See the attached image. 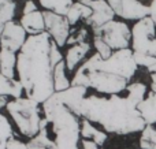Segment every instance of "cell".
<instances>
[{
	"instance_id": "1",
	"label": "cell",
	"mask_w": 156,
	"mask_h": 149,
	"mask_svg": "<svg viewBox=\"0 0 156 149\" xmlns=\"http://www.w3.org/2000/svg\"><path fill=\"white\" fill-rule=\"evenodd\" d=\"M49 48L51 36L47 32L29 36L16 60V71L23 85L25 95L38 104H44L55 93Z\"/></svg>"
},
{
	"instance_id": "2",
	"label": "cell",
	"mask_w": 156,
	"mask_h": 149,
	"mask_svg": "<svg viewBox=\"0 0 156 149\" xmlns=\"http://www.w3.org/2000/svg\"><path fill=\"white\" fill-rule=\"evenodd\" d=\"M81 115L89 122L99 123L107 133L119 136L143 131L147 126L137 107L127 97L111 95V97L89 96L83 100Z\"/></svg>"
},
{
	"instance_id": "3",
	"label": "cell",
	"mask_w": 156,
	"mask_h": 149,
	"mask_svg": "<svg viewBox=\"0 0 156 149\" xmlns=\"http://www.w3.org/2000/svg\"><path fill=\"white\" fill-rule=\"evenodd\" d=\"M43 108L45 119L52 123L58 149H78L81 136L80 116L58 101L54 95L43 104Z\"/></svg>"
},
{
	"instance_id": "4",
	"label": "cell",
	"mask_w": 156,
	"mask_h": 149,
	"mask_svg": "<svg viewBox=\"0 0 156 149\" xmlns=\"http://www.w3.org/2000/svg\"><path fill=\"white\" fill-rule=\"evenodd\" d=\"M71 85L93 88L97 92L105 93V95H118L127 88L129 79L99 70L93 66V62L89 57L76 71L73 79H71Z\"/></svg>"
},
{
	"instance_id": "5",
	"label": "cell",
	"mask_w": 156,
	"mask_h": 149,
	"mask_svg": "<svg viewBox=\"0 0 156 149\" xmlns=\"http://www.w3.org/2000/svg\"><path fill=\"white\" fill-rule=\"evenodd\" d=\"M5 109L11 115L15 125L18 126L19 131L23 136L33 138L38 134L41 118L37 101L30 100L27 97L14 99L12 101H8Z\"/></svg>"
},
{
	"instance_id": "6",
	"label": "cell",
	"mask_w": 156,
	"mask_h": 149,
	"mask_svg": "<svg viewBox=\"0 0 156 149\" xmlns=\"http://www.w3.org/2000/svg\"><path fill=\"white\" fill-rule=\"evenodd\" d=\"M90 59L96 68L107 71L110 74L123 77L126 79L132 78L136 74L138 67V64L136 63V59H134V52L130 48L114 51V54L108 59H103L96 52L93 56H90Z\"/></svg>"
},
{
	"instance_id": "7",
	"label": "cell",
	"mask_w": 156,
	"mask_h": 149,
	"mask_svg": "<svg viewBox=\"0 0 156 149\" xmlns=\"http://www.w3.org/2000/svg\"><path fill=\"white\" fill-rule=\"evenodd\" d=\"M132 49L156 57V23L151 16L140 19L132 29Z\"/></svg>"
},
{
	"instance_id": "8",
	"label": "cell",
	"mask_w": 156,
	"mask_h": 149,
	"mask_svg": "<svg viewBox=\"0 0 156 149\" xmlns=\"http://www.w3.org/2000/svg\"><path fill=\"white\" fill-rule=\"evenodd\" d=\"M94 36L104 40L114 51L129 48L132 43V30L122 21H110L103 26L93 29Z\"/></svg>"
},
{
	"instance_id": "9",
	"label": "cell",
	"mask_w": 156,
	"mask_h": 149,
	"mask_svg": "<svg viewBox=\"0 0 156 149\" xmlns=\"http://www.w3.org/2000/svg\"><path fill=\"white\" fill-rule=\"evenodd\" d=\"M45 19V32L51 36V38L59 47H65L70 37V22L66 15L52 12V11H43Z\"/></svg>"
},
{
	"instance_id": "10",
	"label": "cell",
	"mask_w": 156,
	"mask_h": 149,
	"mask_svg": "<svg viewBox=\"0 0 156 149\" xmlns=\"http://www.w3.org/2000/svg\"><path fill=\"white\" fill-rule=\"evenodd\" d=\"M114 10L115 15L126 21H140L149 16V5H145L140 0H107Z\"/></svg>"
},
{
	"instance_id": "11",
	"label": "cell",
	"mask_w": 156,
	"mask_h": 149,
	"mask_svg": "<svg viewBox=\"0 0 156 149\" xmlns=\"http://www.w3.org/2000/svg\"><path fill=\"white\" fill-rule=\"evenodd\" d=\"M26 30L21 25V22L10 21L4 25V30L0 40V48L11 52H18L25 45L27 37Z\"/></svg>"
},
{
	"instance_id": "12",
	"label": "cell",
	"mask_w": 156,
	"mask_h": 149,
	"mask_svg": "<svg viewBox=\"0 0 156 149\" xmlns=\"http://www.w3.org/2000/svg\"><path fill=\"white\" fill-rule=\"evenodd\" d=\"M80 2L88 4L93 10L92 16L85 21V23L90 26L92 29H97V27L108 23L110 21H114L115 18V12L107 0H80Z\"/></svg>"
},
{
	"instance_id": "13",
	"label": "cell",
	"mask_w": 156,
	"mask_h": 149,
	"mask_svg": "<svg viewBox=\"0 0 156 149\" xmlns=\"http://www.w3.org/2000/svg\"><path fill=\"white\" fill-rule=\"evenodd\" d=\"M86 89H88V88H85V86H73V85H71V86L66 90L55 92L54 96L58 99V101L65 104L77 116H82V115H81V109H82V103H83V100H85Z\"/></svg>"
},
{
	"instance_id": "14",
	"label": "cell",
	"mask_w": 156,
	"mask_h": 149,
	"mask_svg": "<svg viewBox=\"0 0 156 149\" xmlns=\"http://www.w3.org/2000/svg\"><path fill=\"white\" fill-rule=\"evenodd\" d=\"M21 25L29 36L41 34L45 32V19H44V12L40 10L30 14H25L21 18Z\"/></svg>"
},
{
	"instance_id": "15",
	"label": "cell",
	"mask_w": 156,
	"mask_h": 149,
	"mask_svg": "<svg viewBox=\"0 0 156 149\" xmlns=\"http://www.w3.org/2000/svg\"><path fill=\"white\" fill-rule=\"evenodd\" d=\"M90 51V45H89L88 41H83V43H78L70 47V49L66 54V67L69 71H74L76 67L85 59V56L89 54Z\"/></svg>"
},
{
	"instance_id": "16",
	"label": "cell",
	"mask_w": 156,
	"mask_h": 149,
	"mask_svg": "<svg viewBox=\"0 0 156 149\" xmlns=\"http://www.w3.org/2000/svg\"><path fill=\"white\" fill-rule=\"evenodd\" d=\"M48 120L44 118L41 119L40 123V131H38L37 136H34L29 142H27V148L29 149H58L56 142L51 141V138L47 134V125H48Z\"/></svg>"
},
{
	"instance_id": "17",
	"label": "cell",
	"mask_w": 156,
	"mask_h": 149,
	"mask_svg": "<svg viewBox=\"0 0 156 149\" xmlns=\"http://www.w3.org/2000/svg\"><path fill=\"white\" fill-rule=\"evenodd\" d=\"M143 119L147 125H155L156 123V92L151 90L148 97H145L137 106Z\"/></svg>"
},
{
	"instance_id": "18",
	"label": "cell",
	"mask_w": 156,
	"mask_h": 149,
	"mask_svg": "<svg viewBox=\"0 0 156 149\" xmlns=\"http://www.w3.org/2000/svg\"><path fill=\"white\" fill-rule=\"evenodd\" d=\"M92 14H93V10H92L88 4H85V3L78 0V2H76L71 5V8L69 10L66 18L69 19L71 26H74V25H77L80 21L85 22L86 19H89L92 16Z\"/></svg>"
},
{
	"instance_id": "19",
	"label": "cell",
	"mask_w": 156,
	"mask_h": 149,
	"mask_svg": "<svg viewBox=\"0 0 156 149\" xmlns=\"http://www.w3.org/2000/svg\"><path fill=\"white\" fill-rule=\"evenodd\" d=\"M16 60H18V55H15V52L0 49V74H3L7 78L14 79Z\"/></svg>"
},
{
	"instance_id": "20",
	"label": "cell",
	"mask_w": 156,
	"mask_h": 149,
	"mask_svg": "<svg viewBox=\"0 0 156 149\" xmlns=\"http://www.w3.org/2000/svg\"><path fill=\"white\" fill-rule=\"evenodd\" d=\"M23 92L25 89L21 81H16L15 78H7L0 74V96H12L14 99H19L22 97Z\"/></svg>"
},
{
	"instance_id": "21",
	"label": "cell",
	"mask_w": 156,
	"mask_h": 149,
	"mask_svg": "<svg viewBox=\"0 0 156 149\" xmlns=\"http://www.w3.org/2000/svg\"><path fill=\"white\" fill-rule=\"evenodd\" d=\"M81 136L83 137V140H92V141L96 142L97 145H103L107 141V134L97 130L96 127H93L92 123L89 122L88 119L82 120V125H81Z\"/></svg>"
},
{
	"instance_id": "22",
	"label": "cell",
	"mask_w": 156,
	"mask_h": 149,
	"mask_svg": "<svg viewBox=\"0 0 156 149\" xmlns=\"http://www.w3.org/2000/svg\"><path fill=\"white\" fill-rule=\"evenodd\" d=\"M66 62L62 60L60 63H58L54 68V85H55V92H62L71 86V82L67 79L66 75Z\"/></svg>"
},
{
	"instance_id": "23",
	"label": "cell",
	"mask_w": 156,
	"mask_h": 149,
	"mask_svg": "<svg viewBox=\"0 0 156 149\" xmlns=\"http://www.w3.org/2000/svg\"><path fill=\"white\" fill-rule=\"evenodd\" d=\"M38 2L45 11H52L60 15H67L69 10L74 4L73 0H38Z\"/></svg>"
},
{
	"instance_id": "24",
	"label": "cell",
	"mask_w": 156,
	"mask_h": 149,
	"mask_svg": "<svg viewBox=\"0 0 156 149\" xmlns=\"http://www.w3.org/2000/svg\"><path fill=\"white\" fill-rule=\"evenodd\" d=\"M127 99L134 104L136 107L141 103V101L145 99V93H147V85L143 84V82H134V84L127 85Z\"/></svg>"
},
{
	"instance_id": "25",
	"label": "cell",
	"mask_w": 156,
	"mask_h": 149,
	"mask_svg": "<svg viewBox=\"0 0 156 149\" xmlns=\"http://www.w3.org/2000/svg\"><path fill=\"white\" fill-rule=\"evenodd\" d=\"M140 147L141 149H154L156 147V129L152 125H147L141 131Z\"/></svg>"
},
{
	"instance_id": "26",
	"label": "cell",
	"mask_w": 156,
	"mask_h": 149,
	"mask_svg": "<svg viewBox=\"0 0 156 149\" xmlns=\"http://www.w3.org/2000/svg\"><path fill=\"white\" fill-rule=\"evenodd\" d=\"M16 10V3L14 0H8V2L0 4V23L5 25L7 22L14 21Z\"/></svg>"
},
{
	"instance_id": "27",
	"label": "cell",
	"mask_w": 156,
	"mask_h": 149,
	"mask_svg": "<svg viewBox=\"0 0 156 149\" xmlns=\"http://www.w3.org/2000/svg\"><path fill=\"white\" fill-rule=\"evenodd\" d=\"M14 136L12 127H11L8 119L0 112V142H7Z\"/></svg>"
},
{
	"instance_id": "28",
	"label": "cell",
	"mask_w": 156,
	"mask_h": 149,
	"mask_svg": "<svg viewBox=\"0 0 156 149\" xmlns=\"http://www.w3.org/2000/svg\"><path fill=\"white\" fill-rule=\"evenodd\" d=\"M93 45H94V48H96V52L103 59H108V57L114 54V49L111 48L104 40H101V38L97 37V36H94V38H93Z\"/></svg>"
},
{
	"instance_id": "29",
	"label": "cell",
	"mask_w": 156,
	"mask_h": 149,
	"mask_svg": "<svg viewBox=\"0 0 156 149\" xmlns=\"http://www.w3.org/2000/svg\"><path fill=\"white\" fill-rule=\"evenodd\" d=\"M59 48H60V47L58 45V44L55 43V41L51 38V48H49V57H51V64H52V67H54V68H55V66H56L58 63H60V62L63 60V56H62V54H60Z\"/></svg>"
},
{
	"instance_id": "30",
	"label": "cell",
	"mask_w": 156,
	"mask_h": 149,
	"mask_svg": "<svg viewBox=\"0 0 156 149\" xmlns=\"http://www.w3.org/2000/svg\"><path fill=\"white\" fill-rule=\"evenodd\" d=\"M134 59L136 63L138 66H143V67L149 68L151 66H154L156 63V57L151 56V55H144V54H136L134 52Z\"/></svg>"
},
{
	"instance_id": "31",
	"label": "cell",
	"mask_w": 156,
	"mask_h": 149,
	"mask_svg": "<svg viewBox=\"0 0 156 149\" xmlns=\"http://www.w3.org/2000/svg\"><path fill=\"white\" fill-rule=\"evenodd\" d=\"M86 38H88V30H86V27H81V29H78L76 32V34L69 37L67 44L74 45V44H78V43H83V41H86Z\"/></svg>"
},
{
	"instance_id": "32",
	"label": "cell",
	"mask_w": 156,
	"mask_h": 149,
	"mask_svg": "<svg viewBox=\"0 0 156 149\" xmlns=\"http://www.w3.org/2000/svg\"><path fill=\"white\" fill-rule=\"evenodd\" d=\"M7 149H29V148H27V144H23L19 140L11 138L7 141Z\"/></svg>"
},
{
	"instance_id": "33",
	"label": "cell",
	"mask_w": 156,
	"mask_h": 149,
	"mask_svg": "<svg viewBox=\"0 0 156 149\" xmlns=\"http://www.w3.org/2000/svg\"><path fill=\"white\" fill-rule=\"evenodd\" d=\"M37 4H36L33 0H26L25 2V5H23V10H22V12L25 14H30V12H34V11H37Z\"/></svg>"
},
{
	"instance_id": "34",
	"label": "cell",
	"mask_w": 156,
	"mask_h": 149,
	"mask_svg": "<svg viewBox=\"0 0 156 149\" xmlns=\"http://www.w3.org/2000/svg\"><path fill=\"white\" fill-rule=\"evenodd\" d=\"M82 147H83V149H99V145H97L96 142L89 141V140H83Z\"/></svg>"
},
{
	"instance_id": "35",
	"label": "cell",
	"mask_w": 156,
	"mask_h": 149,
	"mask_svg": "<svg viewBox=\"0 0 156 149\" xmlns=\"http://www.w3.org/2000/svg\"><path fill=\"white\" fill-rule=\"evenodd\" d=\"M8 101L7 99H5V96H0V108H3V107H7Z\"/></svg>"
},
{
	"instance_id": "36",
	"label": "cell",
	"mask_w": 156,
	"mask_h": 149,
	"mask_svg": "<svg viewBox=\"0 0 156 149\" xmlns=\"http://www.w3.org/2000/svg\"><path fill=\"white\" fill-rule=\"evenodd\" d=\"M148 71H149V73H151V74H152V73H156V63H155L154 66H151V67L148 68Z\"/></svg>"
},
{
	"instance_id": "37",
	"label": "cell",
	"mask_w": 156,
	"mask_h": 149,
	"mask_svg": "<svg viewBox=\"0 0 156 149\" xmlns=\"http://www.w3.org/2000/svg\"><path fill=\"white\" fill-rule=\"evenodd\" d=\"M0 149H7V142H0Z\"/></svg>"
},
{
	"instance_id": "38",
	"label": "cell",
	"mask_w": 156,
	"mask_h": 149,
	"mask_svg": "<svg viewBox=\"0 0 156 149\" xmlns=\"http://www.w3.org/2000/svg\"><path fill=\"white\" fill-rule=\"evenodd\" d=\"M3 30H4V25L0 23V40H2V34H3Z\"/></svg>"
},
{
	"instance_id": "39",
	"label": "cell",
	"mask_w": 156,
	"mask_h": 149,
	"mask_svg": "<svg viewBox=\"0 0 156 149\" xmlns=\"http://www.w3.org/2000/svg\"><path fill=\"white\" fill-rule=\"evenodd\" d=\"M151 89L154 90V92H156V84H152V85H151Z\"/></svg>"
},
{
	"instance_id": "40",
	"label": "cell",
	"mask_w": 156,
	"mask_h": 149,
	"mask_svg": "<svg viewBox=\"0 0 156 149\" xmlns=\"http://www.w3.org/2000/svg\"><path fill=\"white\" fill-rule=\"evenodd\" d=\"M154 149H156V147H155V148H154Z\"/></svg>"
},
{
	"instance_id": "41",
	"label": "cell",
	"mask_w": 156,
	"mask_h": 149,
	"mask_svg": "<svg viewBox=\"0 0 156 149\" xmlns=\"http://www.w3.org/2000/svg\"><path fill=\"white\" fill-rule=\"evenodd\" d=\"M155 23H156V22H155Z\"/></svg>"
}]
</instances>
